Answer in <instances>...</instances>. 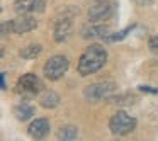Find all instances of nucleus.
<instances>
[{
    "mask_svg": "<svg viewBox=\"0 0 158 141\" xmlns=\"http://www.w3.org/2000/svg\"><path fill=\"white\" fill-rule=\"evenodd\" d=\"M109 53L102 44H90L85 51L80 55L77 63V72L80 77H89L102 70L107 63Z\"/></svg>",
    "mask_w": 158,
    "mask_h": 141,
    "instance_id": "f257e3e1",
    "label": "nucleus"
},
{
    "mask_svg": "<svg viewBox=\"0 0 158 141\" xmlns=\"http://www.w3.org/2000/svg\"><path fill=\"white\" fill-rule=\"evenodd\" d=\"M114 93H117V83L112 82V80H102V82L90 83L83 89V97L89 102L109 100Z\"/></svg>",
    "mask_w": 158,
    "mask_h": 141,
    "instance_id": "f03ea898",
    "label": "nucleus"
},
{
    "mask_svg": "<svg viewBox=\"0 0 158 141\" xmlns=\"http://www.w3.org/2000/svg\"><path fill=\"white\" fill-rule=\"evenodd\" d=\"M41 92L43 82L36 73H26V75L19 77L17 83H15V95L17 97H21L22 100H27Z\"/></svg>",
    "mask_w": 158,
    "mask_h": 141,
    "instance_id": "7ed1b4c3",
    "label": "nucleus"
},
{
    "mask_svg": "<svg viewBox=\"0 0 158 141\" xmlns=\"http://www.w3.org/2000/svg\"><path fill=\"white\" fill-rule=\"evenodd\" d=\"M138 126V119L126 110H117L112 117L109 119V131L114 136H126L133 133Z\"/></svg>",
    "mask_w": 158,
    "mask_h": 141,
    "instance_id": "20e7f679",
    "label": "nucleus"
},
{
    "mask_svg": "<svg viewBox=\"0 0 158 141\" xmlns=\"http://www.w3.org/2000/svg\"><path fill=\"white\" fill-rule=\"evenodd\" d=\"M70 68V60L65 55H53L51 58H48V61L43 66V73L49 82H58L66 75Z\"/></svg>",
    "mask_w": 158,
    "mask_h": 141,
    "instance_id": "39448f33",
    "label": "nucleus"
},
{
    "mask_svg": "<svg viewBox=\"0 0 158 141\" xmlns=\"http://www.w3.org/2000/svg\"><path fill=\"white\" fill-rule=\"evenodd\" d=\"M73 15H75V10L70 7V12H63V15L56 17L55 27H53V39L56 43H65L70 38L73 26Z\"/></svg>",
    "mask_w": 158,
    "mask_h": 141,
    "instance_id": "423d86ee",
    "label": "nucleus"
},
{
    "mask_svg": "<svg viewBox=\"0 0 158 141\" xmlns=\"http://www.w3.org/2000/svg\"><path fill=\"white\" fill-rule=\"evenodd\" d=\"M114 9H116V5L112 0H95V4L89 7L87 15L94 22H104L114 14Z\"/></svg>",
    "mask_w": 158,
    "mask_h": 141,
    "instance_id": "0eeeda50",
    "label": "nucleus"
},
{
    "mask_svg": "<svg viewBox=\"0 0 158 141\" xmlns=\"http://www.w3.org/2000/svg\"><path fill=\"white\" fill-rule=\"evenodd\" d=\"M110 32V27L104 22H87L82 29H80V36L85 41H94V39H104Z\"/></svg>",
    "mask_w": 158,
    "mask_h": 141,
    "instance_id": "6e6552de",
    "label": "nucleus"
},
{
    "mask_svg": "<svg viewBox=\"0 0 158 141\" xmlns=\"http://www.w3.org/2000/svg\"><path fill=\"white\" fill-rule=\"evenodd\" d=\"M15 14H41L46 10V0H15Z\"/></svg>",
    "mask_w": 158,
    "mask_h": 141,
    "instance_id": "1a4fd4ad",
    "label": "nucleus"
},
{
    "mask_svg": "<svg viewBox=\"0 0 158 141\" xmlns=\"http://www.w3.org/2000/svg\"><path fill=\"white\" fill-rule=\"evenodd\" d=\"M12 27L15 34H26L38 27V21L32 17V14H17V17L12 19Z\"/></svg>",
    "mask_w": 158,
    "mask_h": 141,
    "instance_id": "9d476101",
    "label": "nucleus"
},
{
    "mask_svg": "<svg viewBox=\"0 0 158 141\" xmlns=\"http://www.w3.org/2000/svg\"><path fill=\"white\" fill-rule=\"evenodd\" d=\"M49 131H51V124L46 117H36L27 127V134L32 139H43L49 134Z\"/></svg>",
    "mask_w": 158,
    "mask_h": 141,
    "instance_id": "9b49d317",
    "label": "nucleus"
},
{
    "mask_svg": "<svg viewBox=\"0 0 158 141\" xmlns=\"http://www.w3.org/2000/svg\"><path fill=\"white\" fill-rule=\"evenodd\" d=\"M38 102L43 109H56V107L60 106V102H61V97H60V93H56L55 90L48 89V90H43V92L39 93Z\"/></svg>",
    "mask_w": 158,
    "mask_h": 141,
    "instance_id": "f8f14e48",
    "label": "nucleus"
},
{
    "mask_svg": "<svg viewBox=\"0 0 158 141\" xmlns=\"http://www.w3.org/2000/svg\"><path fill=\"white\" fill-rule=\"evenodd\" d=\"M14 116L17 121H21V122H26V121L32 119L36 114V107L31 106V104L27 102V100H24V102H19L14 106Z\"/></svg>",
    "mask_w": 158,
    "mask_h": 141,
    "instance_id": "ddd939ff",
    "label": "nucleus"
},
{
    "mask_svg": "<svg viewBox=\"0 0 158 141\" xmlns=\"http://www.w3.org/2000/svg\"><path fill=\"white\" fill-rule=\"evenodd\" d=\"M78 134H80L78 126H75V124H65V126H61L58 129L56 138H58L60 141H73V139L78 138Z\"/></svg>",
    "mask_w": 158,
    "mask_h": 141,
    "instance_id": "4468645a",
    "label": "nucleus"
},
{
    "mask_svg": "<svg viewBox=\"0 0 158 141\" xmlns=\"http://www.w3.org/2000/svg\"><path fill=\"white\" fill-rule=\"evenodd\" d=\"M136 100H138V97L134 95V93L123 92V93H114V95L110 97L107 102L116 104V106H119V107H127V106H131V104H134Z\"/></svg>",
    "mask_w": 158,
    "mask_h": 141,
    "instance_id": "2eb2a0df",
    "label": "nucleus"
},
{
    "mask_svg": "<svg viewBox=\"0 0 158 141\" xmlns=\"http://www.w3.org/2000/svg\"><path fill=\"white\" fill-rule=\"evenodd\" d=\"M43 51V46L39 44V43H31V44L24 46V48L19 51V56H21L22 60H34L36 56H39Z\"/></svg>",
    "mask_w": 158,
    "mask_h": 141,
    "instance_id": "dca6fc26",
    "label": "nucleus"
},
{
    "mask_svg": "<svg viewBox=\"0 0 158 141\" xmlns=\"http://www.w3.org/2000/svg\"><path fill=\"white\" fill-rule=\"evenodd\" d=\"M134 27H136V24H131V26H127V27L121 29V31H117V32H109V34H107L106 38L102 39V41H104V43H117V41H123V39H126L127 36H129V32L134 31Z\"/></svg>",
    "mask_w": 158,
    "mask_h": 141,
    "instance_id": "f3484780",
    "label": "nucleus"
},
{
    "mask_svg": "<svg viewBox=\"0 0 158 141\" xmlns=\"http://www.w3.org/2000/svg\"><path fill=\"white\" fill-rule=\"evenodd\" d=\"M0 32H2V36H7V34H10V32H14L12 21H4L2 22V26H0Z\"/></svg>",
    "mask_w": 158,
    "mask_h": 141,
    "instance_id": "a211bd4d",
    "label": "nucleus"
},
{
    "mask_svg": "<svg viewBox=\"0 0 158 141\" xmlns=\"http://www.w3.org/2000/svg\"><path fill=\"white\" fill-rule=\"evenodd\" d=\"M138 90L139 92H144V93H158V89H155V87H151V85H138Z\"/></svg>",
    "mask_w": 158,
    "mask_h": 141,
    "instance_id": "6ab92c4d",
    "label": "nucleus"
},
{
    "mask_svg": "<svg viewBox=\"0 0 158 141\" xmlns=\"http://www.w3.org/2000/svg\"><path fill=\"white\" fill-rule=\"evenodd\" d=\"M148 46L153 53H158V36H151L150 41H148Z\"/></svg>",
    "mask_w": 158,
    "mask_h": 141,
    "instance_id": "aec40b11",
    "label": "nucleus"
},
{
    "mask_svg": "<svg viewBox=\"0 0 158 141\" xmlns=\"http://www.w3.org/2000/svg\"><path fill=\"white\" fill-rule=\"evenodd\" d=\"M0 87H2V90H7V72L0 73Z\"/></svg>",
    "mask_w": 158,
    "mask_h": 141,
    "instance_id": "412c9836",
    "label": "nucleus"
},
{
    "mask_svg": "<svg viewBox=\"0 0 158 141\" xmlns=\"http://www.w3.org/2000/svg\"><path fill=\"white\" fill-rule=\"evenodd\" d=\"M136 5H139V7H148V5L153 4V0H133Z\"/></svg>",
    "mask_w": 158,
    "mask_h": 141,
    "instance_id": "4be33fe9",
    "label": "nucleus"
}]
</instances>
